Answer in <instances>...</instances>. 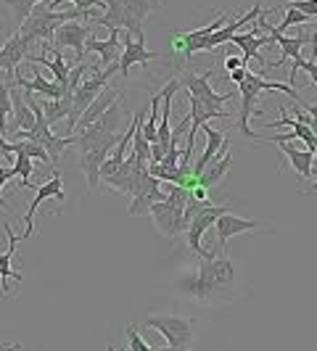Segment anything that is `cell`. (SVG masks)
Returning <instances> with one entry per match:
<instances>
[{
    "instance_id": "6da1fadb",
    "label": "cell",
    "mask_w": 317,
    "mask_h": 351,
    "mask_svg": "<svg viewBox=\"0 0 317 351\" xmlns=\"http://www.w3.org/2000/svg\"><path fill=\"white\" fill-rule=\"evenodd\" d=\"M235 282V267L228 256H211V259H201L198 269L193 275L183 278V291L191 293L198 301H214L220 299L225 291L233 288Z\"/></svg>"
},
{
    "instance_id": "7a4b0ae2",
    "label": "cell",
    "mask_w": 317,
    "mask_h": 351,
    "mask_svg": "<svg viewBox=\"0 0 317 351\" xmlns=\"http://www.w3.org/2000/svg\"><path fill=\"white\" fill-rule=\"evenodd\" d=\"M122 135L119 132H104L95 124H90L88 130H82V132L74 135V145L80 148V169L85 172L90 191L98 188V182H101V167H104V161L111 154V148L119 145Z\"/></svg>"
},
{
    "instance_id": "3957f363",
    "label": "cell",
    "mask_w": 317,
    "mask_h": 351,
    "mask_svg": "<svg viewBox=\"0 0 317 351\" xmlns=\"http://www.w3.org/2000/svg\"><path fill=\"white\" fill-rule=\"evenodd\" d=\"M241 88V101H244V106H241V119H238V130L244 132V138H251V141H257V135L259 132H254L251 127H248V119L254 117V106H257V101H259V95H262L264 90H281V93H288L291 98H294V104H299L307 108V104L301 101V95L296 93V88L294 85H285V82H272V80H264V77H259V74H254V71H248L246 80L238 85Z\"/></svg>"
},
{
    "instance_id": "277c9868",
    "label": "cell",
    "mask_w": 317,
    "mask_h": 351,
    "mask_svg": "<svg viewBox=\"0 0 317 351\" xmlns=\"http://www.w3.org/2000/svg\"><path fill=\"white\" fill-rule=\"evenodd\" d=\"M117 71H119V64H111V66H106V69L95 71L93 77H88V80L77 88L74 101H71V114H69V119H67V130H69V135H74V127H77V122H80V117H82V114L90 108V104L101 95V90L106 88V82H108Z\"/></svg>"
},
{
    "instance_id": "5b68a950",
    "label": "cell",
    "mask_w": 317,
    "mask_h": 351,
    "mask_svg": "<svg viewBox=\"0 0 317 351\" xmlns=\"http://www.w3.org/2000/svg\"><path fill=\"white\" fill-rule=\"evenodd\" d=\"M145 328L158 330L167 338V346L177 349H191L193 343V322L188 317L180 315H148L145 317Z\"/></svg>"
},
{
    "instance_id": "8992f818",
    "label": "cell",
    "mask_w": 317,
    "mask_h": 351,
    "mask_svg": "<svg viewBox=\"0 0 317 351\" xmlns=\"http://www.w3.org/2000/svg\"><path fill=\"white\" fill-rule=\"evenodd\" d=\"M225 211H230L228 204H222V206H209L207 211H201L198 217H196L193 222L185 228V235H188V246H191V251H193L198 259H211V256H217V254H211V251H207V248L201 246V238H204V232L225 214Z\"/></svg>"
},
{
    "instance_id": "52a82bcc",
    "label": "cell",
    "mask_w": 317,
    "mask_h": 351,
    "mask_svg": "<svg viewBox=\"0 0 317 351\" xmlns=\"http://www.w3.org/2000/svg\"><path fill=\"white\" fill-rule=\"evenodd\" d=\"M211 69H207L204 74H185L180 80V85L188 90V95H193L196 101L201 104H211V106H225L228 101L235 98V93H214L209 85Z\"/></svg>"
},
{
    "instance_id": "ba28073f",
    "label": "cell",
    "mask_w": 317,
    "mask_h": 351,
    "mask_svg": "<svg viewBox=\"0 0 317 351\" xmlns=\"http://www.w3.org/2000/svg\"><path fill=\"white\" fill-rule=\"evenodd\" d=\"M51 198H56V201H64V198H67V193H64V180H61V175H58V172H53L51 180H48L45 185H40V188H37L35 198H32L30 209H27V214H24V225H27V230H24L21 241L32 238V232H35L37 209H40V204H43V201H51Z\"/></svg>"
},
{
    "instance_id": "9c48e42d",
    "label": "cell",
    "mask_w": 317,
    "mask_h": 351,
    "mask_svg": "<svg viewBox=\"0 0 317 351\" xmlns=\"http://www.w3.org/2000/svg\"><path fill=\"white\" fill-rule=\"evenodd\" d=\"M93 37V27L80 24V21H67L58 27V32L53 37V48H74L80 58H85L88 53V40Z\"/></svg>"
},
{
    "instance_id": "30bf717a",
    "label": "cell",
    "mask_w": 317,
    "mask_h": 351,
    "mask_svg": "<svg viewBox=\"0 0 317 351\" xmlns=\"http://www.w3.org/2000/svg\"><path fill=\"white\" fill-rule=\"evenodd\" d=\"M228 11H222V16H217L211 24H207V27H201V29H193V32H183V35H175L172 37V45H175L177 51H183V56L185 58H191V56H196V53L201 51V45H204V40L207 37H211L217 29H222L225 27V21H228Z\"/></svg>"
},
{
    "instance_id": "8fae6325",
    "label": "cell",
    "mask_w": 317,
    "mask_h": 351,
    "mask_svg": "<svg viewBox=\"0 0 317 351\" xmlns=\"http://www.w3.org/2000/svg\"><path fill=\"white\" fill-rule=\"evenodd\" d=\"M119 101H124V88H111V85H106V88L101 90V95L90 104L88 111L80 117V122H77V127H74V135H77V132H82V130H88L90 124L98 122V119H101V114H106L111 106L119 104Z\"/></svg>"
},
{
    "instance_id": "7c38bea8",
    "label": "cell",
    "mask_w": 317,
    "mask_h": 351,
    "mask_svg": "<svg viewBox=\"0 0 317 351\" xmlns=\"http://www.w3.org/2000/svg\"><path fill=\"white\" fill-rule=\"evenodd\" d=\"M183 214L185 211L172 206L169 201H158L151 206V217H154V225L161 235L167 238H177L180 232H185V225H183Z\"/></svg>"
},
{
    "instance_id": "4fadbf2b",
    "label": "cell",
    "mask_w": 317,
    "mask_h": 351,
    "mask_svg": "<svg viewBox=\"0 0 317 351\" xmlns=\"http://www.w3.org/2000/svg\"><path fill=\"white\" fill-rule=\"evenodd\" d=\"M214 228H217V246H222V254H225L230 238H235V235H241V232L262 230V222H257V219H244V217H235V214L225 211V214L214 222Z\"/></svg>"
},
{
    "instance_id": "5bb4252c",
    "label": "cell",
    "mask_w": 317,
    "mask_h": 351,
    "mask_svg": "<svg viewBox=\"0 0 317 351\" xmlns=\"http://www.w3.org/2000/svg\"><path fill=\"white\" fill-rule=\"evenodd\" d=\"M257 32H259V24L248 27V32H244V35H233V40H230V43L241 48V56L246 58V64L254 58V61H259V64H262V69H264L270 61H264V56L259 51H262V48H267V45H272L275 40H272V37H259Z\"/></svg>"
},
{
    "instance_id": "9a60e30c",
    "label": "cell",
    "mask_w": 317,
    "mask_h": 351,
    "mask_svg": "<svg viewBox=\"0 0 317 351\" xmlns=\"http://www.w3.org/2000/svg\"><path fill=\"white\" fill-rule=\"evenodd\" d=\"M264 14L262 5H254V8H248V14H244V16H238L235 21H230V24H225L222 29H217L211 37H207L204 40V45H201V53H214V48H220V45H225V43H230L233 40V35H238V29L244 27V24H248V21H254V19H259Z\"/></svg>"
},
{
    "instance_id": "2e32d148",
    "label": "cell",
    "mask_w": 317,
    "mask_h": 351,
    "mask_svg": "<svg viewBox=\"0 0 317 351\" xmlns=\"http://www.w3.org/2000/svg\"><path fill=\"white\" fill-rule=\"evenodd\" d=\"M30 43L24 40V37L14 32V35L8 37L5 43H3V48H0V71H8V74H14V71L27 61V56H30Z\"/></svg>"
},
{
    "instance_id": "e0dca14e",
    "label": "cell",
    "mask_w": 317,
    "mask_h": 351,
    "mask_svg": "<svg viewBox=\"0 0 317 351\" xmlns=\"http://www.w3.org/2000/svg\"><path fill=\"white\" fill-rule=\"evenodd\" d=\"M124 11H127V24L124 29L132 37H138V43H145V35H143V21L145 16L158 5V0H122Z\"/></svg>"
},
{
    "instance_id": "ac0fdd59",
    "label": "cell",
    "mask_w": 317,
    "mask_h": 351,
    "mask_svg": "<svg viewBox=\"0 0 317 351\" xmlns=\"http://www.w3.org/2000/svg\"><path fill=\"white\" fill-rule=\"evenodd\" d=\"M88 51L98 53V58H101V69L106 66H111V64H119V58H122V51L124 45H119V29H111L108 32V40H98V37L93 35L88 40Z\"/></svg>"
},
{
    "instance_id": "d6986e66",
    "label": "cell",
    "mask_w": 317,
    "mask_h": 351,
    "mask_svg": "<svg viewBox=\"0 0 317 351\" xmlns=\"http://www.w3.org/2000/svg\"><path fill=\"white\" fill-rule=\"evenodd\" d=\"M122 45H124V51H122V58H119V74H122V77H127L135 64L143 66V64L158 58V51H148L145 43H135L132 37H124Z\"/></svg>"
},
{
    "instance_id": "ffe728a7",
    "label": "cell",
    "mask_w": 317,
    "mask_h": 351,
    "mask_svg": "<svg viewBox=\"0 0 317 351\" xmlns=\"http://www.w3.org/2000/svg\"><path fill=\"white\" fill-rule=\"evenodd\" d=\"M5 235H8V248H5V254H0V288H3V296H8L11 293V288H8V282L11 278L16 282H21V275L11 269V264H14V256H16V246L21 238H16L14 232H11V225H5Z\"/></svg>"
},
{
    "instance_id": "44dd1931",
    "label": "cell",
    "mask_w": 317,
    "mask_h": 351,
    "mask_svg": "<svg viewBox=\"0 0 317 351\" xmlns=\"http://www.w3.org/2000/svg\"><path fill=\"white\" fill-rule=\"evenodd\" d=\"M135 167H138V154L132 151V154H127V161H124L122 167L114 172L111 177H106L104 182L106 185H111L114 191H119L124 195H132V180H135Z\"/></svg>"
},
{
    "instance_id": "7402d4cb",
    "label": "cell",
    "mask_w": 317,
    "mask_h": 351,
    "mask_svg": "<svg viewBox=\"0 0 317 351\" xmlns=\"http://www.w3.org/2000/svg\"><path fill=\"white\" fill-rule=\"evenodd\" d=\"M27 61H32V64H37V66H48V69L53 71V80L58 82V85H69V74H71V66L74 64H67L64 61V53L58 51V48H53V58H48V56H27Z\"/></svg>"
},
{
    "instance_id": "603a6c76",
    "label": "cell",
    "mask_w": 317,
    "mask_h": 351,
    "mask_svg": "<svg viewBox=\"0 0 317 351\" xmlns=\"http://www.w3.org/2000/svg\"><path fill=\"white\" fill-rule=\"evenodd\" d=\"M278 148H281V156L288 158V164L294 167V172L304 180V177H312V161H315V154L312 151H299V148H294L291 143H278Z\"/></svg>"
},
{
    "instance_id": "cb8c5ba5",
    "label": "cell",
    "mask_w": 317,
    "mask_h": 351,
    "mask_svg": "<svg viewBox=\"0 0 317 351\" xmlns=\"http://www.w3.org/2000/svg\"><path fill=\"white\" fill-rule=\"evenodd\" d=\"M230 167H233V156H222L217 158V161H211L209 167H207V172L196 180V188H207V191H211L214 185H220L225 177H228Z\"/></svg>"
},
{
    "instance_id": "d4e9b609",
    "label": "cell",
    "mask_w": 317,
    "mask_h": 351,
    "mask_svg": "<svg viewBox=\"0 0 317 351\" xmlns=\"http://www.w3.org/2000/svg\"><path fill=\"white\" fill-rule=\"evenodd\" d=\"M93 21L101 24V27H106L108 32H111V29H122L124 24H127L124 3L122 0H106V14H95Z\"/></svg>"
},
{
    "instance_id": "484cf974",
    "label": "cell",
    "mask_w": 317,
    "mask_h": 351,
    "mask_svg": "<svg viewBox=\"0 0 317 351\" xmlns=\"http://www.w3.org/2000/svg\"><path fill=\"white\" fill-rule=\"evenodd\" d=\"M71 101H74V95H64V98H56V101H45V104H43V114H45L48 124H56V122H61V119H69Z\"/></svg>"
},
{
    "instance_id": "4316f807",
    "label": "cell",
    "mask_w": 317,
    "mask_h": 351,
    "mask_svg": "<svg viewBox=\"0 0 317 351\" xmlns=\"http://www.w3.org/2000/svg\"><path fill=\"white\" fill-rule=\"evenodd\" d=\"M127 122H132V114H130V117H124L122 108L114 104L106 114H101V119L95 122V127H98V130H104V132H119Z\"/></svg>"
},
{
    "instance_id": "83f0119b",
    "label": "cell",
    "mask_w": 317,
    "mask_h": 351,
    "mask_svg": "<svg viewBox=\"0 0 317 351\" xmlns=\"http://www.w3.org/2000/svg\"><path fill=\"white\" fill-rule=\"evenodd\" d=\"M32 161L35 158L27 156V154H16V161L11 167L14 177H21V188H32V180H30V177H35V164Z\"/></svg>"
},
{
    "instance_id": "f1b7e54d",
    "label": "cell",
    "mask_w": 317,
    "mask_h": 351,
    "mask_svg": "<svg viewBox=\"0 0 317 351\" xmlns=\"http://www.w3.org/2000/svg\"><path fill=\"white\" fill-rule=\"evenodd\" d=\"M14 114V101H11V88L0 80V135L8 138V117Z\"/></svg>"
},
{
    "instance_id": "f546056e",
    "label": "cell",
    "mask_w": 317,
    "mask_h": 351,
    "mask_svg": "<svg viewBox=\"0 0 317 351\" xmlns=\"http://www.w3.org/2000/svg\"><path fill=\"white\" fill-rule=\"evenodd\" d=\"M40 3H51V0H5V5L11 8V14H14L19 21H27Z\"/></svg>"
},
{
    "instance_id": "4dcf8cb0",
    "label": "cell",
    "mask_w": 317,
    "mask_h": 351,
    "mask_svg": "<svg viewBox=\"0 0 317 351\" xmlns=\"http://www.w3.org/2000/svg\"><path fill=\"white\" fill-rule=\"evenodd\" d=\"M309 16L307 14H301L299 8H291V5H285V14H283V21L275 27V29H291V27H301V24H307Z\"/></svg>"
},
{
    "instance_id": "1f68e13d",
    "label": "cell",
    "mask_w": 317,
    "mask_h": 351,
    "mask_svg": "<svg viewBox=\"0 0 317 351\" xmlns=\"http://www.w3.org/2000/svg\"><path fill=\"white\" fill-rule=\"evenodd\" d=\"M127 351H156V346H151L135 325H127Z\"/></svg>"
},
{
    "instance_id": "d6a6232c",
    "label": "cell",
    "mask_w": 317,
    "mask_h": 351,
    "mask_svg": "<svg viewBox=\"0 0 317 351\" xmlns=\"http://www.w3.org/2000/svg\"><path fill=\"white\" fill-rule=\"evenodd\" d=\"M64 3H71L74 8H80V11H93V8H106V0H51L48 3V8H58V5H64Z\"/></svg>"
},
{
    "instance_id": "836d02e7",
    "label": "cell",
    "mask_w": 317,
    "mask_h": 351,
    "mask_svg": "<svg viewBox=\"0 0 317 351\" xmlns=\"http://www.w3.org/2000/svg\"><path fill=\"white\" fill-rule=\"evenodd\" d=\"M285 5L299 8L301 14H307L309 19H317V0H291V3H285Z\"/></svg>"
},
{
    "instance_id": "e575fe53",
    "label": "cell",
    "mask_w": 317,
    "mask_h": 351,
    "mask_svg": "<svg viewBox=\"0 0 317 351\" xmlns=\"http://www.w3.org/2000/svg\"><path fill=\"white\" fill-rule=\"evenodd\" d=\"M301 69H307L309 80H312V85H317V61L315 58H304V61H301Z\"/></svg>"
},
{
    "instance_id": "d590c367",
    "label": "cell",
    "mask_w": 317,
    "mask_h": 351,
    "mask_svg": "<svg viewBox=\"0 0 317 351\" xmlns=\"http://www.w3.org/2000/svg\"><path fill=\"white\" fill-rule=\"evenodd\" d=\"M11 154H14V145L5 141V135H0V161H11Z\"/></svg>"
},
{
    "instance_id": "8d00e7d4",
    "label": "cell",
    "mask_w": 317,
    "mask_h": 351,
    "mask_svg": "<svg viewBox=\"0 0 317 351\" xmlns=\"http://www.w3.org/2000/svg\"><path fill=\"white\" fill-rule=\"evenodd\" d=\"M14 177V172H11V167H0V191H3V185L8 182ZM0 206L5 209V201H3V195H0Z\"/></svg>"
},
{
    "instance_id": "74e56055",
    "label": "cell",
    "mask_w": 317,
    "mask_h": 351,
    "mask_svg": "<svg viewBox=\"0 0 317 351\" xmlns=\"http://www.w3.org/2000/svg\"><path fill=\"white\" fill-rule=\"evenodd\" d=\"M246 74H248V69H235V71H230V80H233L235 85H241V82L246 80Z\"/></svg>"
},
{
    "instance_id": "f35d334b",
    "label": "cell",
    "mask_w": 317,
    "mask_h": 351,
    "mask_svg": "<svg viewBox=\"0 0 317 351\" xmlns=\"http://www.w3.org/2000/svg\"><path fill=\"white\" fill-rule=\"evenodd\" d=\"M0 351H21V343H0Z\"/></svg>"
},
{
    "instance_id": "ab89813d",
    "label": "cell",
    "mask_w": 317,
    "mask_h": 351,
    "mask_svg": "<svg viewBox=\"0 0 317 351\" xmlns=\"http://www.w3.org/2000/svg\"><path fill=\"white\" fill-rule=\"evenodd\" d=\"M156 351H191V349H177V346H161V349Z\"/></svg>"
},
{
    "instance_id": "60d3db41",
    "label": "cell",
    "mask_w": 317,
    "mask_h": 351,
    "mask_svg": "<svg viewBox=\"0 0 317 351\" xmlns=\"http://www.w3.org/2000/svg\"><path fill=\"white\" fill-rule=\"evenodd\" d=\"M315 156H317V151H315ZM309 191H317V177H315V182H312V188Z\"/></svg>"
},
{
    "instance_id": "b9f144b4",
    "label": "cell",
    "mask_w": 317,
    "mask_h": 351,
    "mask_svg": "<svg viewBox=\"0 0 317 351\" xmlns=\"http://www.w3.org/2000/svg\"><path fill=\"white\" fill-rule=\"evenodd\" d=\"M106 349H108V351H117V349H114V346H106Z\"/></svg>"
},
{
    "instance_id": "7bdbcfd3",
    "label": "cell",
    "mask_w": 317,
    "mask_h": 351,
    "mask_svg": "<svg viewBox=\"0 0 317 351\" xmlns=\"http://www.w3.org/2000/svg\"><path fill=\"white\" fill-rule=\"evenodd\" d=\"M0 209H3V206H0Z\"/></svg>"
}]
</instances>
